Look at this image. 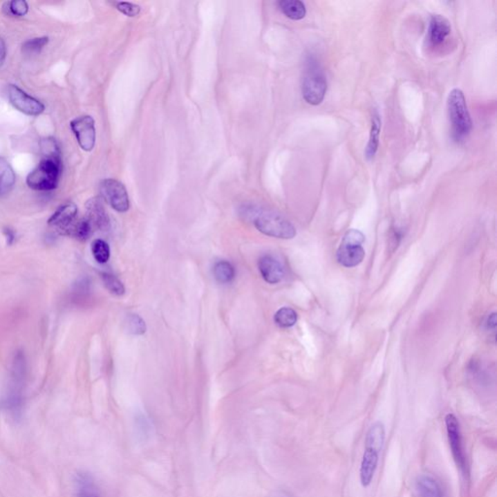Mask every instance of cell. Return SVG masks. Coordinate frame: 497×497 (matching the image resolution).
I'll return each mask as SVG.
<instances>
[{
  "instance_id": "obj_5",
  "label": "cell",
  "mask_w": 497,
  "mask_h": 497,
  "mask_svg": "<svg viewBox=\"0 0 497 497\" xmlns=\"http://www.w3.org/2000/svg\"><path fill=\"white\" fill-rule=\"evenodd\" d=\"M62 173V158H43L38 167L28 174L26 184L35 191H53L59 186Z\"/></svg>"
},
{
  "instance_id": "obj_19",
  "label": "cell",
  "mask_w": 497,
  "mask_h": 497,
  "mask_svg": "<svg viewBox=\"0 0 497 497\" xmlns=\"http://www.w3.org/2000/svg\"><path fill=\"white\" fill-rule=\"evenodd\" d=\"M278 6L290 20L300 21L306 16V6L300 0H281L278 2Z\"/></svg>"
},
{
  "instance_id": "obj_26",
  "label": "cell",
  "mask_w": 497,
  "mask_h": 497,
  "mask_svg": "<svg viewBox=\"0 0 497 497\" xmlns=\"http://www.w3.org/2000/svg\"><path fill=\"white\" fill-rule=\"evenodd\" d=\"M48 42H49V38L48 37L33 38V39L26 41V42L24 43L21 50H23V53H25L26 55H36L44 49Z\"/></svg>"
},
{
  "instance_id": "obj_9",
  "label": "cell",
  "mask_w": 497,
  "mask_h": 497,
  "mask_svg": "<svg viewBox=\"0 0 497 497\" xmlns=\"http://www.w3.org/2000/svg\"><path fill=\"white\" fill-rule=\"evenodd\" d=\"M8 98L18 111L28 116H39L44 112L45 106L36 98L30 97L16 85H9Z\"/></svg>"
},
{
  "instance_id": "obj_1",
  "label": "cell",
  "mask_w": 497,
  "mask_h": 497,
  "mask_svg": "<svg viewBox=\"0 0 497 497\" xmlns=\"http://www.w3.org/2000/svg\"><path fill=\"white\" fill-rule=\"evenodd\" d=\"M242 214L247 218L253 220L256 229L268 236L292 239L297 235V230L292 223L274 211L245 206Z\"/></svg>"
},
{
  "instance_id": "obj_31",
  "label": "cell",
  "mask_w": 497,
  "mask_h": 497,
  "mask_svg": "<svg viewBox=\"0 0 497 497\" xmlns=\"http://www.w3.org/2000/svg\"><path fill=\"white\" fill-rule=\"evenodd\" d=\"M497 326L496 313L489 315L487 321V328L492 331H496Z\"/></svg>"
},
{
  "instance_id": "obj_21",
  "label": "cell",
  "mask_w": 497,
  "mask_h": 497,
  "mask_svg": "<svg viewBox=\"0 0 497 497\" xmlns=\"http://www.w3.org/2000/svg\"><path fill=\"white\" fill-rule=\"evenodd\" d=\"M214 276L221 284H227L235 277V269L229 261H221L214 266Z\"/></svg>"
},
{
  "instance_id": "obj_13",
  "label": "cell",
  "mask_w": 497,
  "mask_h": 497,
  "mask_svg": "<svg viewBox=\"0 0 497 497\" xmlns=\"http://www.w3.org/2000/svg\"><path fill=\"white\" fill-rule=\"evenodd\" d=\"M261 276L268 284H278L284 278V268L277 259L270 254L261 256L259 261Z\"/></svg>"
},
{
  "instance_id": "obj_17",
  "label": "cell",
  "mask_w": 497,
  "mask_h": 497,
  "mask_svg": "<svg viewBox=\"0 0 497 497\" xmlns=\"http://www.w3.org/2000/svg\"><path fill=\"white\" fill-rule=\"evenodd\" d=\"M382 127V120L380 114L374 109L372 112L371 118V134H369V141L366 149V157L367 160H371L375 157L377 151H378L379 143H380V134Z\"/></svg>"
},
{
  "instance_id": "obj_3",
  "label": "cell",
  "mask_w": 497,
  "mask_h": 497,
  "mask_svg": "<svg viewBox=\"0 0 497 497\" xmlns=\"http://www.w3.org/2000/svg\"><path fill=\"white\" fill-rule=\"evenodd\" d=\"M301 90L305 102L314 106L320 105L325 100L328 81L323 67L313 55H309L305 61Z\"/></svg>"
},
{
  "instance_id": "obj_32",
  "label": "cell",
  "mask_w": 497,
  "mask_h": 497,
  "mask_svg": "<svg viewBox=\"0 0 497 497\" xmlns=\"http://www.w3.org/2000/svg\"><path fill=\"white\" fill-rule=\"evenodd\" d=\"M6 53L7 50L6 42H4V40L0 37V67L3 66L4 62H6Z\"/></svg>"
},
{
  "instance_id": "obj_28",
  "label": "cell",
  "mask_w": 497,
  "mask_h": 497,
  "mask_svg": "<svg viewBox=\"0 0 497 497\" xmlns=\"http://www.w3.org/2000/svg\"><path fill=\"white\" fill-rule=\"evenodd\" d=\"M41 152H42L43 158H62L61 150L56 140L53 138L44 139L41 142Z\"/></svg>"
},
{
  "instance_id": "obj_6",
  "label": "cell",
  "mask_w": 497,
  "mask_h": 497,
  "mask_svg": "<svg viewBox=\"0 0 497 497\" xmlns=\"http://www.w3.org/2000/svg\"><path fill=\"white\" fill-rule=\"evenodd\" d=\"M366 241V236L357 229H350L343 237L342 243L337 251V261L345 268H355L362 263L366 251L362 244Z\"/></svg>"
},
{
  "instance_id": "obj_14",
  "label": "cell",
  "mask_w": 497,
  "mask_h": 497,
  "mask_svg": "<svg viewBox=\"0 0 497 497\" xmlns=\"http://www.w3.org/2000/svg\"><path fill=\"white\" fill-rule=\"evenodd\" d=\"M451 24L448 19L442 15L432 16L429 24L427 39L433 46H438L450 35Z\"/></svg>"
},
{
  "instance_id": "obj_8",
  "label": "cell",
  "mask_w": 497,
  "mask_h": 497,
  "mask_svg": "<svg viewBox=\"0 0 497 497\" xmlns=\"http://www.w3.org/2000/svg\"><path fill=\"white\" fill-rule=\"evenodd\" d=\"M71 127L82 150L93 151L97 139L95 120L91 116L78 117L71 122Z\"/></svg>"
},
{
  "instance_id": "obj_15",
  "label": "cell",
  "mask_w": 497,
  "mask_h": 497,
  "mask_svg": "<svg viewBox=\"0 0 497 497\" xmlns=\"http://www.w3.org/2000/svg\"><path fill=\"white\" fill-rule=\"evenodd\" d=\"M75 485L76 497H102L100 487L90 473H77Z\"/></svg>"
},
{
  "instance_id": "obj_23",
  "label": "cell",
  "mask_w": 497,
  "mask_h": 497,
  "mask_svg": "<svg viewBox=\"0 0 497 497\" xmlns=\"http://www.w3.org/2000/svg\"><path fill=\"white\" fill-rule=\"evenodd\" d=\"M2 9L7 16L21 18L28 14V4L25 0H12L4 3Z\"/></svg>"
},
{
  "instance_id": "obj_24",
  "label": "cell",
  "mask_w": 497,
  "mask_h": 497,
  "mask_svg": "<svg viewBox=\"0 0 497 497\" xmlns=\"http://www.w3.org/2000/svg\"><path fill=\"white\" fill-rule=\"evenodd\" d=\"M92 252L93 258L98 263H106L110 259V247L106 242L97 239L93 242Z\"/></svg>"
},
{
  "instance_id": "obj_11",
  "label": "cell",
  "mask_w": 497,
  "mask_h": 497,
  "mask_svg": "<svg viewBox=\"0 0 497 497\" xmlns=\"http://www.w3.org/2000/svg\"><path fill=\"white\" fill-rule=\"evenodd\" d=\"M86 220L92 225L93 229L107 230L110 227V218L102 199L91 198L86 203Z\"/></svg>"
},
{
  "instance_id": "obj_27",
  "label": "cell",
  "mask_w": 497,
  "mask_h": 497,
  "mask_svg": "<svg viewBox=\"0 0 497 497\" xmlns=\"http://www.w3.org/2000/svg\"><path fill=\"white\" fill-rule=\"evenodd\" d=\"M127 330L133 335H143L146 332V323L140 316L131 314L127 317Z\"/></svg>"
},
{
  "instance_id": "obj_10",
  "label": "cell",
  "mask_w": 497,
  "mask_h": 497,
  "mask_svg": "<svg viewBox=\"0 0 497 497\" xmlns=\"http://www.w3.org/2000/svg\"><path fill=\"white\" fill-rule=\"evenodd\" d=\"M447 436L453 460L460 469H465V458L462 449V432H460V422L453 414H448L445 418Z\"/></svg>"
},
{
  "instance_id": "obj_29",
  "label": "cell",
  "mask_w": 497,
  "mask_h": 497,
  "mask_svg": "<svg viewBox=\"0 0 497 497\" xmlns=\"http://www.w3.org/2000/svg\"><path fill=\"white\" fill-rule=\"evenodd\" d=\"M116 8L127 17H136L140 13V6L131 2H117Z\"/></svg>"
},
{
  "instance_id": "obj_16",
  "label": "cell",
  "mask_w": 497,
  "mask_h": 497,
  "mask_svg": "<svg viewBox=\"0 0 497 497\" xmlns=\"http://www.w3.org/2000/svg\"><path fill=\"white\" fill-rule=\"evenodd\" d=\"M416 489L420 497H445L440 484L431 475L424 474L418 477Z\"/></svg>"
},
{
  "instance_id": "obj_18",
  "label": "cell",
  "mask_w": 497,
  "mask_h": 497,
  "mask_svg": "<svg viewBox=\"0 0 497 497\" xmlns=\"http://www.w3.org/2000/svg\"><path fill=\"white\" fill-rule=\"evenodd\" d=\"M16 183L13 168L6 158L0 157V196L10 194Z\"/></svg>"
},
{
  "instance_id": "obj_7",
  "label": "cell",
  "mask_w": 497,
  "mask_h": 497,
  "mask_svg": "<svg viewBox=\"0 0 497 497\" xmlns=\"http://www.w3.org/2000/svg\"><path fill=\"white\" fill-rule=\"evenodd\" d=\"M100 194L102 198L117 212H127L129 209V198L126 187L116 179H105L100 183Z\"/></svg>"
},
{
  "instance_id": "obj_22",
  "label": "cell",
  "mask_w": 497,
  "mask_h": 497,
  "mask_svg": "<svg viewBox=\"0 0 497 497\" xmlns=\"http://www.w3.org/2000/svg\"><path fill=\"white\" fill-rule=\"evenodd\" d=\"M274 321L276 325L282 328H289L294 326L297 321V314L294 309L290 307H283L278 310L275 314Z\"/></svg>"
},
{
  "instance_id": "obj_4",
  "label": "cell",
  "mask_w": 497,
  "mask_h": 497,
  "mask_svg": "<svg viewBox=\"0 0 497 497\" xmlns=\"http://www.w3.org/2000/svg\"><path fill=\"white\" fill-rule=\"evenodd\" d=\"M448 114L451 124V136L460 142L469 135L472 129V120L468 111L467 100L460 88H453L447 100Z\"/></svg>"
},
{
  "instance_id": "obj_25",
  "label": "cell",
  "mask_w": 497,
  "mask_h": 497,
  "mask_svg": "<svg viewBox=\"0 0 497 497\" xmlns=\"http://www.w3.org/2000/svg\"><path fill=\"white\" fill-rule=\"evenodd\" d=\"M102 278L105 287L111 294L121 297L126 292L124 284L118 279L116 276L109 274V273H102Z\"/></svg>"
},
{
  "instance_id": "obj_20",
  "label": "cell",
  "mask_w": 497,
  "mask_h": 497,
  "mask_svg": "<svg viewBox=\"0 0 497 497\" xmlns=\"http://www.w3.org/2000/svg\"><path fill=\"white\" fill-rule=\"evenodd\" d=\"M93 227L86 218H81V220L75 221L68 229L66 230V235L74 237V238L85 241L91 236L93 232Z\"/></svg>"
},
{
  "instance_id": "obj_30",
  "label": "cell",
  "mask_w": 497,
  "mask_h": 497,
  "mask_svg": "<svg viewBox=\"0 0 497 497\" xmlns=\"http://www.w3.org/2000/svg\"><path fill=\"white\" fill-rule=\"evenodd\" d=\"M136 429L139 436L145 439L152 433V424L145 417L140 416L136 419Z\"/></svg>"
},
{
  "instance_id": "obj_2",
  "label": "cell",
  "mask_w": 497,
  "mask_h": 497,
  "mask_svg": "<svg viewBox=\"0 0 497 497\" xmlns=\"http://www.w3.org/2000/svg\"><path fill=\"white\" fill-rule=\"evenodd\" d=\"M386 440V429L383 422H376L367 431L366 449L359 469L360 484L364 487L371 486L378 467L379 456Z\"/></svg>"
},
{
  "instance_id": "obj_12",
  "label": "cell",
  "mask_w": 497,
  "mask_h": 497,
  "mask_svg": "<svg viewBox=\"0 0 497 497\" xmlns=\"http://www.w3.org/2000/svg\"><path fill=\"white\" fill-rule=\"evenodd\" d=\"M78 208L76 204L67 203L57 209L48 221L50 227L56 229L59 234H66V230L75 222Z\"/></svg>"
},
{
  "instance_id": "obj_33",
  "label": "cell",
  "mask_w": 497,
  "mask_h": 497,
  "mask_svg": "<svg viewBox=\"0 0 497 497\" xmlns=\"http://www.w3.org/2000/svg\"><path fill=\"white\" fill-rule=\"evenodd\" d=\"M3 232L7 239V243L12 244L15 241L16 235L13 230L9 229V227H6V229H4Z\"/></svg>"
}]
</instances>
